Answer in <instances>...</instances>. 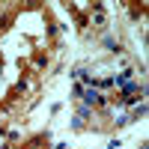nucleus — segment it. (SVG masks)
<instances>
[{
	"instance_id": "f257e3e1",
	"label": "nucleus",
	"mask_w": 149,
	"mask_h": 149,
	"mask_svg": "<svg viewBox=\"0 0 149 149\" xmlns=\"http://www.w3.org/2000/svg\"><path fill=\"white\" fill-rule=\"evenodd\" d=\"M84 98H86V104H98V102H102V95H98V93H93V90L86 93Z\"/></svg>"
}]
</instances>
